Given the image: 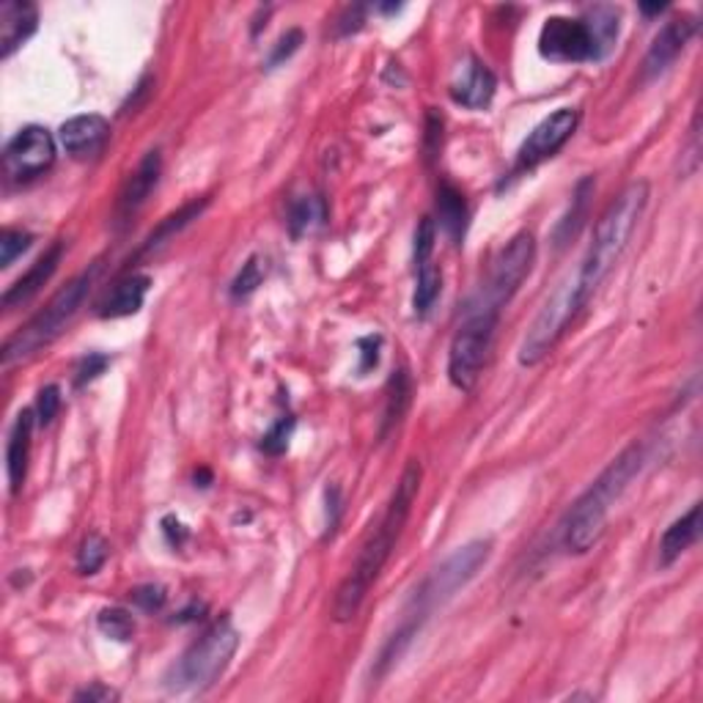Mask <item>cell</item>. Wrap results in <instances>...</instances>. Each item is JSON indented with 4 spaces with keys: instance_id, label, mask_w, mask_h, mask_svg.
<instances>
[{
    "instance_id": "cell-1",
    "label": "cell",
    "mask_w": 703,
    "mask_h": 703,
    "mask_svg": "<svg viewBox=\"0 0 703 703\" xmlns=\"http://www.w3.org/2000/svg\"><path fill=\"white\" fill-rule=\"evenodd\" d=\"M420 478H424V470H420L418 462L410 460L404 473H401L399 484H396L393 494H390V503L388 509H385L382 519H379L377 528L372 530L366 544L361 547V555H357L355 566L349 569V575L343 577V582L338 586L336 599H332V618H336L338 624L352 622V618L361 613L368 591H372L379 572L385 569V564H388L390 555H393L396 541H399L401 530L407 525L413 503L420 492Z\"/></svg>"
},
{
    "instance_id": "cell-2",
    "label": "cell",
    "mask_w": 703,
    "mask_h": 703,
    "mask_svg": "<svg viewBox=\"0 0 703 703\" xmlns=\"http://www.w3.org/2000/svg\"><path fill=\"white\" fill-rule=\"evenodd\" d=\"M640 467H643V445L632 442L599 473L597 481L577 498L575 506L569 509L564 519V547L575 555L591 550L602 533H605L607 517H611L613 506L618 503L629 484L638 478Z\"/></svg>"
},
{
    "instance_id": "cell-3",
    "label": "cell",
    "mask_w": 703,
    "mask_h": 703,
    "mask_svg": "<svg viewBox=\"0 0 703 703\" xmlns=\"http://www.w3.org/2000/svg\"><path fill=\"white\" fill-rule=\"evenodd\" d=\"M645 206H649V181L640 179L624 187L616 201L602 212L591 244H588L586 256L580 262V269L575 273L577 286H580L588 300L599 289V284L611 275L618 259L624 256L635 228L640 226Z\"/></svg>"
},
{
    "instance_id": "cell-4",
    "label": "cell",
    "mask_w": 703,
    "mask_h": 703,
    "mask_svg": "<svg viewBox=\"0 0 703 703\" xmlns=\"http://www.w3.org/2000/svg\"><path fill=\"white\" fill-rule=\"evenodd\" d=\"M489 555H492V541L487 539L467 541L465 547L451 552V555L415 588L413 599L407 602V611H404V622L399 624V629H407L410 638H415L418 629L424 627L426 618H429L437 607L451 602V599L478 575V569L487 564Z\"/></svg>"
},
{
    "instance_id": "cell-5",
    "label": "cell",
    "mask_w": 703,
    "mask_h": 703,
    "mask_svg": "<svg viewBox=\"0 0 703 703\" xmlns=\"http://www.w3.org/2000/svg\"><path fill=\"white\" fill-rule=\"evenodd\" d=\"M97 273L99 267H93L88 269V273L77 275L75 280H70V284H66L64 289H61L59 294H55L53 300H50V303H47L45 309L28 322V325L20 327V330L3 343V355H0L3 357V368L34 357L36 352L50 347V343L66 330V325L75 319V314L83 309V303H86V297L88 291H91V284L93 278H97Z\"/></svg>"
},
{
    "instance_id": "cell-6",
    "label": "cell",
    "mask_w": 703,
    "mask_h": 703,
    "mask_svg": "<svg viewBox=\"0 0 703 703\" xmlns=\"http://www.w3.org/2000/svg\"><path fill=\"white\" fill-rule=\"evenodd\" d=\"M237 645L239 632L234 629V624L228 618L215 622L181 654L174 674H171L168 687L171 690H204V687L215 685L237 654Z\"/></svg>"
},
{
    "instance_id": "cell-7",
    "label": "cell",
    "mask_w": 703,
    "mask_h": 703,
    "mask_svg": "<svg viewBox=\"0 0 703 703\" xmlns=\"http://www.w3.org/2000/svg\"><path fill=\"white\" fill-rule=\"evenodd\" d=\"M498 322L500 311L470 303L465 322L456 327L454 338H451V349H448V379L454 382V388H476L478 377H481L484 366L489 361V352H492Z\"/></svg>"
},
{
    "instance_id": "cell-8",
    "label": "cell",
    "mask_w": 703,
    "mask_h": 703,
    "mask_svg": "<svg viewBox=\"0 0 703 703\" xmlns=\"http://www.w3.org/2000/svg\"><path fill=\"white\" fill-rule=\"evenodd\" d=\"M588 305V297L582 294V289L577 286L575 278H566L564 284L555 289V294L544 303V309L539 311V316L533 319V325L525 332L523 343H519L517 361L519 366L533 368L550 355L555 343L564 338V332L569 330L572 322L577 319L582 309Z\"/></svg>"
},
{
    "instance_id": "cell-9",
    "label": "cell",
    "mask_w": 703,
    "mask_h": 703,
    "mask_svg": "<svg viewBox=\"0 0 703 703\" xmlns=\"http://www.w3.org/2000/svg\"><path fill=\"white\" fill-rule=\"evenodd\" d=\"M533 262H536L533 234L519 231L517 237H512V242H506V248L498 253V259L492 262L489 280L484 284L481 294H478V300H473V303L503 314L509 300L517 294V289L525 284L530 269H533Z\"/></svg>"
},
{
    "instance_id": "cell-10",
    "label": "cell",
    "mask_w": 703,
    "mask_h": 703,
    "mask_svg": "<svg viewBox=\"0 0 703 703\" xmlns=\"http://www.w3.org/2000/svg\"><path fill=\"white\" fill-rule=\"evenodd\" d=\"M539 53L552 64H588V61L605 59L586 17L547 20L539 34Z\"/></svg>"
},
{
    "instance_id": "cell-11",
    "label": "cell",
    "mask_w": 703,
    "mask_h": 703,
    "mask_svg": "<svg viewBox=\"0 0 703 703\" xmlns=\"http://www.w3.org/2000/svg\"><path fill=\"white\" fill-rule=\"evenodd\" d=\"M55 163V140L50 135V129L45 127H23L12 140L7 143L3 152V174L9 181H23L36 179L45 171L53 168Z\"/></svg>"
},
{
    "instance_id": "cell-12",
    "label": "cell",
    "mask_w": 703,
    "mask_h": 703,
    "mask_svg": "<svg viewBox=\"0 0 703 703\" xmlns=\"http://www.w3.org/2000/svg\"><path fill=\"white\" fill-rule=\"evenodd\" d=\"M577 122H580V116H577V111H572V108H561V111H555L552 116H547L544 122L523 140L517 160H514L512 174H525V171H533L536 165H541L544 160L555 158V154L569 143L572 135H575Z\"/></svg>"
},
{
    "instance_id": "cell-13",
    "label": "cell",
    "mask_w": 703,
    "mask_h": 703,
    "mask_svg": "<svg viewBox=\"0 0 703 703\" xmlns=\"http://www.w3.org/2000/svg\"><path fill=\"white\" fill-rule=\"evenodd\" d=\"M61 146L75 160H93L111 140V122L99 113H86L61 124Z\"/></svg>"
},
{
    "instance_id": "cell-14",
    "label": "cell",
    "mask_w": 703,
    "mask_h": 703,
    "mask_svg": "<svg viewBox=\"0 0 703 703\" xmlns=\"http://www.w3.org/2000/svg\"><path fill=\"white\" fill-rule=\"evenodd\" d=\"M698 23L695 17H681V20H670V23L663 25L654 41H651L649 53L643 59V77L651 80V77H660L681 53H685V47L690 45V39L695 36Z\"/></svg>"
},
{
    "instance_id": "cell-15",
    "label": "cell",
    "mask_w": 703,
    "mask_h": 703,
    "mask_svg": "<svg viewBox=\"0 0 703 703\" xmlns=\"http://www.w3.org/2000/svg\"><path fill=\"white\" fill-rule=\"evenodd\" d=\"M160 174H163V158H160V149H152L146 152V158L140 160L138 168L129 174L127 185L122 187L116 201V221L118 226H124L127 221H133V215H138L140 206L149 201V196L158 187Z\"/></svg>"
},
{
    "instance_id": "cell-16",
    "label": "cell",
    "mask_w": 703,
    "mask_h": 703,
    "mask_svg": "<svg viewBox=\"0 0 703 703\" xmlns=\"http://www.w3.org/2000/svg\"><path fill=\"white\" fill-rule=\"evenodd\" d=\"M494 88H498V80H494L492 70L478 59H470L465 66H460L454 83H451V99L467 111H484L492 102Z\"/></svg>"
},
{
    "instance_id": "cell-17",
    "label": "cell",
    "mask_w": 703,
    "mask_h": 703,
    "mask_svg": "<svg viewBox=\"0 0 703 703\" xmlns=\"http://www.w3.org/2000/svg\"><path fill=\"white\" fill-rule=\"evenodd\" d=\"M149 289H152V278H149V275H124V278L116 280V284L111 286V291L99 300L97 314L102 316V319H122V316L138 314V311L143 309Z\"/></svg>"
},
{
    "instance_id": "cell-18",
    "label": "cell",
    "mask_w": 703,
    "mask_h": 703,
    "mask_svg": "<svg viewBox=\"0 0 703 703\" xmlns=\"http://www.w3.org/2000/svg\"><path fill=\"white\" fill-rule=\"evenodd\" d=\"M39 28V12L23 0H7L0 7V59H12Z\"/></svg>"
},
{
    "instance_id": "cell-19",
    "label": "cell",
    "mask_w": 703,
    "mask_h": 703,
    "mask_svg": "<svg viewBox=\"0 0 703 703\" xmlns=\"http://www.w3.org/2000/svg\"><path fill=\"white\" fill-rule=\"evenodd\" d=\"M61 256H64V242L50 244V248H47L45 253H41V256L30 264L28 273H25L23 278H20L17 284H14L12 289L3 294V309L14 311V309H20V305L30 303V300L39 294L41 286H45L47 280L55 275V269H59V264H61Z\"/></svg>"
},
{
    "instance_id": "cell-20",
    "label": "cell",
    "mask_w": 703,
    "mask_h": 703,
    "mask_svg": "<svg viewBox=\"0 0 703 703\" xmlns=\"http://www.w3.org/2000/svg\"><path fill=\"white\" fill-rule=\"evenodd\" d=\"M34 410H23L17 415L12 426V435H9L7 445V473L9 484H12V492L17 494L23 489L25 476H28V460H30V437H34Z\"/></svg>"
},
{
    "instance_id": "cell-21",
    "label": "cell",
    "mask_w": 703,
    "mask_h": 703,
    "mask_svg": "<svg viewBox=\"0 0 703 703\" xmlns=\"http://www.w3.org/2000/svg\"><path fill=\"white\" fill-rule=\"evenodd\" d=\"M698 536H701V506L695 503L685 517L676 519L663 533V541H660V564L670 566L674 561H679L695 544Z\"/></svg>"
},
{
    "instance_id": "cell-22",
    "label": "cell",
    "mask_w": 703,
    "mask_h": 703,
    "mask_svg": "<svg viewBox=\"0 0 703 703\" xmlns=\"http://www.w3.org/2000/svg\"><path fill=\"white\" fill-rule=\"evenodd\" d=\"M437 221H440V228L451 242L462 244L467 231V204L462 190H456L448 181H442L440 190H437Z\"/></svg>"
},
{
    "instance_id": "cell-23",
    "label": "cell",
    "mask_w": 703,
    "mask_h": 703,
    "mask_svg": "<svg viewBox=\"0 0 703 703\" xmlns=\"http://www.w3.org/2000/svg\"><path fill=\"white\" fill-rule=\"evenodd\" d=\"M593 187H597V181H593V176H586V179L577 181L575 196H572L569 212H566V215L561 217V223H558V226H555V231H552V239H555V248H564V244H569L572 239L577 237V231H580L582 223H586L588 204H591V196H593Z\"/></svg>"
},
{
    "instance_id": "cell-24",
    "label": "cell",
    "mask_w": 703,
    "mask_h": 703,
    "mask_svg": "<svg viewBox=\"0 0 703 703\" xmlns=\"http://www.w3.org/2000/svg\"><path fill=\"white\" fill-rule=\"evenodd\" d=\"M410 401H413V377L407 368L393 372L388 382V399H385V415H382V429L379 437H388L396 426L401 424V418L407 415Z\"/></svg>"
},
{
    "instance_id": "cell-25",
    "label": "cell",
    "mask_w": 703,
    "mask_h": 703,
    "mask_svg": "<svg viewBox=\"0 0 703 703\" xmlns=\"http://www.w3.org/2000/svg\"><path fill=\"white\" fill-rule=\"evenodd\" d=\"M206 204H210L206 198H204V201H192V204L181 206L179 212H174V215L165 217V221L158 226V231H152V237L146 239L143 248L138 250V256H146V253H152V250L163 248V244L168 242V239H174L176 234L181 231V228L190 226V223L196 221V217L206 210Z\"/></svg>"
},
{
    "instance_id": "cell-26",
    "label": "cell",
    "mask_w": 703,
    "mask_h": 703,
    "mask_svg": "<svg viewBox=\"0 0 703 703\" xmlns=\"http://www.w3.org/2000/svg\"><path fill=\"white\" fill-rule=\"evenodd\" d=\"M325 221H327V204H325V198L319 196L297 198L289 210V228L294 237L314 234L316 228L325 226Z\"/></svg>"
},
{
    "instance_id": "cell-27",
    "label": "cell",
    "mask_w": 703,
    "mask_h": 703,
    "mask_svg": "<svg viewBox=\"0 0 703 703\" xmlns=\"http://www.w3.org/2000/svg\"><path fill=\"white\" fill-rule=\"evenodd\" d=\"M418 267V286H415V297H413V305H415V314L424 319V316L431 314V309H435L437 297H440L442 291V273L440 267H435L429 262H420L415 264Z\"/></svg>"
},
{
    "instance_id": "cell-28",
    "label": "cell",
    "mask_w": 703,
    "mask_h": 703,
    "mask_svg": "<svg viewBox=\"0 0 703 703\" xmlns=\"http://www.w3.org/2000/svg\"><path fill=\"white\" fill-rule=\"evenodd\" d=\"M97 627L99 632L118 640V643H127V640H133L135 635L133 616H129L127 611H122V607H105V611H99Z\"/></svg>"
},
{
    "instance_id": "cell-29",
    "label": "cell",
    "mask_w": 703,
    "mask_h": 703,
    "mask_svg": "<svg viewBox=\"0 0 703 703\" xmlns=\"http://www.w3.org/2000/svg\"><path fill=\"white\" fill-rule=\"evenodd\" d=\"M108 561V541L99 533H91L80 544V552H77V572L80 575H97Z\"/></svg>"
},
{
    "instance_id": "cell-30",
    "label": "cell",
    "mask_w": 703,
    "mask_h": 703,
    "mask_svg": "<svg viewBox=\"0 0 703 703\" xmlns=\"http://www.w3.org/2000/svg\"><path fill=\"white\" fill-rule=\"evenodd\" d=\"M262 280H264L262 259H259V256H250L248 262L242 264V269H239V273H237V278H234L231 294L237 297V300H239V297L253 294V291H256L259 286H262Z\"/></svg>"
},
{
    "instance_id": "cell-31",
    "label": "cell",
    "mask_w": 703,
    "mask_h": 703,
    "mask_svg": "<svg viewBox=\"0 0 703 703\" xmlns=\"http://www.w3.org/2000/svg\"><path fill=\"white\" fill-rule=\"evenodd\" d=\"M30 242H34V237L23 228H7L0 237V267H12L14 259L23 256Z\"/></svg>"
},
{
    "instance_id": "cell-32",
    "label": "cell",
    "mask_w": 703,
    "mask_h": 703,
    "mask_svg": "<svg viewBox=\"0 0 703 703\" xmlns=\"http://www.w3.org/2000/svg\"><path fill=\"white\" fill-rule=\"evenodd\" d=\"M291 429H294V418H291V415H284V418H280L278 424H275L273 429H269L267 435H264L262 451H267V454H273V456L284 454L286 445H289Z\"/></svg>"
},
{
    "instance_id": "cell-33",
    "label": "cell",
    "mask_w": 703,
    "mask_h": 703,
    "mask_svg": "<svg viewBox=\"0 0 703 703\" xmlns=\"http://www.w3.org/2000/svg\"><path fill=\"white\" fill-rule=\"evenodd\" d=\"M61 410V390L59 385H47V388L39 390V399H36V420L41 426L53 424V418Z\"/></svg>"
},
{
    "instance_id": "cell-34",
    "label": "cell",
    "mask_w": 703,
    "mask_h": 703,
    "mask_svg": "<svg viewBox=\"0 0 703 703\" xmlns=\"http://www.w3.org/2000/svg\"><path fill=\"white\" fill-rule=\"evenodd\" d=\"M108 366H111V357L99 355V352H91V355L83 357V361L77 363L75 385H77V388H83V385L93 382V379H97L99 374H105Z\"/></svg>"
},
{
    "instance_id": "cell-35",
    "label": "cell",
    "mask_w": 703,
    "mask_h": 703,
    "mask_svg": "<svg viewBox=\"0 0 703 703\" xmlns=\"http://www.w3.org/2000/svg\"><path fill=\"white\" fill-rule=\"evenodd\" d=\"M435 239H437V228L431 217H424L418 223V231H415V264L429 262L431 250H435Z\"/></svg>"
},
{
    "instance_id": "cell-36",
    "label": "cell",
    "mask_w": 703,
    "mask_h": 703,
    "mask_svg": "<svg viewBox=\"0 0 703 703\" xmlns=\"http://www.w3.org/2000/svg\"><path fill=\"white\" fill-rule=\"evenodd\" d=\"M133 602L140 607V611H146V613L160 611V607L165 605V588L163 586H154V582H149V586L135 588V591H133Z\"/></svg>"
},
{
    "instance_id": "cell-37",
    "label": "cell",
    "mask_w": 703,
    "mask_h": 703,
    "mask_svg": "<svg viewBox=\"0 0 703 703\" xmlns=\"http://www.w3.org/2000/svg\"><path fill=\"white\" fill-rule=\"evenodd\" d=\"M300 45H303V30H289V34H284L278 39V45H275L273 55H269V66H278L284 64L286 59H291V55L300 50Z\"/></svg>"
},
{
    "instance_id": "cell-38",
    "label": "cell",
    "mask_w": 703,
    "mask_h": 703,
    "mask_svg": "<svg viewBox=\"0 0 703 703\" xmlns=\"http://www.w3.org/2000/svg\"><path fill=\"white\" fill-rule=\"evenodd\" d=\"M440 143H442V118L437 116V113H429V118H426V140H424L426 158L429 160L437 158Z\"/></svg>"
},
{
    "instance_id": "cell-39",
    "label": "cell",
    "mask_w": 703,
    "mask_h": 703,
    "mask_svg": "<svg viewBox=\"0 0 703 703\" xmlns=\"http://www.w3.org/2000/svg\"><path fill=\"white\" fill-rule=\"evenodd\" d=\"M357 347L363 349L361 374H366V372H372V368H377V363H379V347H382V338H379V336H368V338H363V341H357Z\"/></svg>"
},
{
    "instance_id": "cell-40",
    "label": "cell",
    "mask_w": 703,
    "mask_h": 703,
    "mask_svg": "<svg viewBox=\"0 0 703 703\" xmlns=\"http://www.w3.org/2000/svg\"><path fill=\"white\" fill-rule=\"evenodd\" d=\"M338 514H341V494L336 487L327 489V530H336Z\"/></svg>"
},
{
    "instance_id": "cell-41",
    "label": "cell",
    "mask_w": 703,
    "mask_h": 703,
    "mask_svg": "<svg viewBox=\"0 0 703 703\" xmlns=\"http://www.w3.org/2000/svg\"><path fill=\"white\" fill-rule=\"evenodd\" d=\"M75 698L77 701H113V698H118V695L113 690H108V687L93 685V687H88V690L77 692Z\"/></svg>"
},
{
    "instance_id": "cell-42",
    "label": "cell",
    "mask_w": 703,
    "mask_h": 703,
    "mask_svg": "<svg viewBox=\"0 0 703 703\" xmlns=\"http://www.w3.org/2000/svg\"><path fill=\"white\" fill-rule=\"evenodd\" d=\"M640 12H643L645 17H654V14H663L665 7H640Z\"/></svg>"
}]
</instances>
